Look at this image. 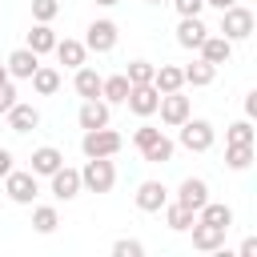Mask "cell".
<instances>
[{"label": "cell", "mask_w": 257, "mask_h": 257, "mask_svg": "<svg viewBox=\"0 0 257 257\" xmlns=\"http://www.w3.org/2000/svg\"><path fill=\"white\" fill-rule=\"evenodd\" d=\"M96 4H100V8H112V4H120V0H96Z\"/></svg>", "instance_id": "obj_42"}, {"label": "cell", "mask_w": 257, "mask_h": 257, "mask_svg": "<svg viewBox=\"0 0 257 257\" xmlns=\"http://www.w3.org/2000/svg\"><path fill=\"white\" fill-rule=\"evenodd\" d=\"M165 201H169V189L161 181H141L137 185V209L141 213H161Z\"/></svg>", "instance_id": "obj_11"}, {"label": "cell", "mask_w": 257, "mask_h": 257, "mask_svg": "<svg viewBox=\"0 0 257 257\" xmlns=\"http://www.w3.org/2000/svg\"><path fill=\"white\" fill-rule=\"evenodd\" d=\"M205 4H213V8H217V12H225V8H233V4H237V0H205Z\"/></svg>", "instance_id": "obj_41"}, {"label": "cell", "mask_w": 257, "mask_h": 257, "mask_svg": "<svg viewBox=\"0 0 257 257\" xmlns=\"http://www.w3.org/2000/svg\"><path fill=\"white\" fill-rule=\"evenodd\" d=\"M28 80H32V92L36 96H56V88H60V72L52 64H36V72Z\"/></svg>", "instance_id": "obj_22"}, {"label": "cell", "mask_w": 257, "mask_h": 257, "mask_svg": "<svg viewBox=\"0 0 257 257\" xmlns=\"http://www.w3.org/2000/svg\"><path fill=\"white\" fill-rule=\"evenodd\" d=\"M237 253H241V257H257V237H245Z\"/></svg>", "instance_id": "obj_38"}, {"label": "cell", "mask_w": 257, "mask_h": 257, "mask_svg": "<svg viewBox=\"0 0 257 257\" xmlns=\"http://www.w3.org/2000/svg\"><path fill=\"white\" fill-rule=\"evenodd\" d=\"M76 76H72V88H76V96H100V72L96 68H88V64H80V68H72Z\"/></svg>", "instance_id": "obj_23"}, {"label": "cell", "mask_w": 257, "mask_h": 257, "mask_svg": "<svg viewBox=\"0 0 257 257\" xmlns=\"http://www.w3.org/2000/svg\"><path fill=\"white\" fill-rule=\"evenodd\" d=\"M4 116H8V128H12V133H32V128L40 124L36 104H24V100H16V104H12Z\"/></svg>", "instance_id": "obj_16"}, {"label": "cell", "mask_w": 257, "mask_h": 257, "mask_svg": "<svg viewBox=\"0 0 257 257\" xmlns=\"http://www.w3.org/2000/svg\"><path fill=\"white\" fill-rule=\"evenodd\" d=\"M245 116H257V92L245 96Z\"/></svg>", "instance_id": "obj_40"}, {"label": "cell", "mask_w": 257, "mask_h": 257, "mask_svg": "<svg viewBox=\"0 0 257 257\" xmlns=\"http://www.w3.org/2000/svg\"><path fill=\"white\" fill-rule=\"evenodd\" d=\"M153 68L157 64H149V60H128V84H153Z\"/></svg>", "instance_id": "obj_32"}, {"label": "cell", "mask_w": 257, "mask_h": 257, "mask_svg": "<svg viewBox=\"0 0 257 257\" xmlns=\"http://www.w3.org/2000/svg\"><path fill=\"white\" fill-rule=\"evenodd\" d=\"M149 4H165V0H149Z\"/></svg>", "instance_id": "obj_44"}, {"label": "cell", "mask_w": 257, "mask_h": 257, "mask_svg": "<svg viewBox=\"0 0 257 257\" xmlns=\"http://www.w3.org/2000/svg\"><path fill=\"white\" fill-rule=\"evenodd\" d=\"M116 36H120L116 20H92L84 28V48L88 52H112L116 48Z\"/></svg>", "instance_id": "obj_7"}, {"label": "cell", "mask_w": 257, "mask_h": 257, "mask_svg": "<svg viewBox=\"0 0 257 257\" xmlns=\"http://www.w3.org/2000/svg\"><path fill=\"white\" fill-rule=\"evenodd\" d=\"M48 193H52L56 201H72V197L80 193V169H68V165H60V169L48 177Z\"/></svg>", "instance_id": "obj_9"}, {"label": "cell", "mask_w": 257, "mask_h": 257, "mask_svg": "<svg viewBox=\"0 0 257 257\" xmlns=\"http://www.w3.org/2000/svg\"><path fill=\"white\" fill-rule=\"evenodd\" d=\"M60 165H64V153H60L56 145H40V149L32 153V173H36V177H52Z\"/></svg>", "instance_id": "obj_19"}, {"label": "cell", "mask_w": 257, "mask_h": 257, "mask_svg": "<svg viewBox=\"0 0 257 257\" xmlns=\"http://www.w3.org/2000/svg\"><path fill=\"white\" fill-rule=\"evenodd\" d=\"M253 24H257V20H253V12H249L245 4H233V8H225V12H221V28H217V32H221L225 40H233V44H237V40H249V36H253Z\"/></svg>", "instance_id": "obj_3"}, {"label": "cell", "mask_w": 257, "mask_h": 257, "mask_svg": "<svg viewBox=\"0 0 257 257\" xmlns=\"http://www.w3.org/2000/svg\"><path fill=\"white\" fill-rule=\"evenodd\" d=\"M4 193H8V201H16V205H32V201H36V193H40L36 173H32V169H28V173L12 169V173L4 177Z\"/></svg>", "instance_id": "obj_6"}, {"label": "cell", "mask_w": 257, "mask_h": 257, "mask_svg": "<svg viewBox=\"0 0 257 257\" xmlns=\"http://www.w3.org/2000/svg\"><path fill=\"white\" fill-rule=\"evenodd\" d=\"M124 96H128V76H124V72H116V76H100V100H108V104H124Z\"/></svg>", "instance_id": "obj_24"}, {"label": "cell", "mask_w": 257, "mask_h": 257, "mask_svg": "<svg viewBox=\"0 0 257 257\" xmlns=\"http://www.w3.org/2000/svg\"><path fill=\"white\" fill-rule=\"evenodd\" d=\"M173 8H177L181 16H201V8H205V0H173Z\"/></svg>", "instance_id": "obj_36"}, {"label": "cell", "mask_w": 257, "mask_h": 257, "mask_svg": "<svg viewBox=\"0 0 257 257\" xmlns=\"http://www.w3.org/2000/svg\"><path fill=\"white\" fill-rule=\"evenodd\" d=\"M56 225H60V217H56L52 205H36V209H32V229H36V233L48 237V233H56Z\"/></svg>", "instance_id": "obj_30"}, {"label": "cell", "mask_w": 257, "mask_h": 257, "mask_svg": "<svg viewBox=\"0 0 257 257\" xmlns=\"http://www.w3.org/2000/svg\"><path fill=\"white\" fill-rule=\"evenodd\" d=\"M193 221H197V213H193V209H185V205H177V201H173V205L165 201V225H169L173 233H189V225H193Z\"/></svg>", "instance_id": "obj_28"}, {"label": "cell", "mask_w": 257, "mask_h": 257, "mask_svg": "<svg viewBox=\"0 0 257 257\" xmlns=\"http://www.w3.org/2000/svg\"><path fill=\"white\" fill-rule=\"evenodd\" d=\"M124 149V137L116 133V128H84V137H80V153L84 157H116Z\"/></svg>", "instance_id": "obj_2"}, {"label": "cell", "mask_w": 257, "mask_h": 257, "mask_svg": "<svg viewBox=\"0 0 257 257\" xmlns=\"http://www.w3.org/2000/svg\"><path fill=\"white\" fill-rule=\"evenodd\" d=\"M112 253H116V257H141V253H145V245H141V241H133V237H120V241L112 245Z\"/></svg>", "instance_id": "obj_34"}, {"label": "cell", "mask_w": 257, "mask_h": 257, "mask_svg": "<svg viewBox=\"0 0 257 257\" xmlns=\"http://www.w3.org/2000/svg\"><path fill=\"white\" fill-rule=\"evenodd\" d=\"M76 120H80V128H104V124H108V100H100V96H88V100L80 104Z\"/></svg>", "instance_id": "obj_15"}, {"label": "cell", "mask_w": 257, "mask_h": 257, "mask_svg": "<svg viewBox=\"0 0 257 257\" xmlns=\"http://www.w3.org/2000/svg\"><path fill=\"white\" fill-rule=\"evenodd\" d=\"M4 80H12V76H8V68H4V64H0V84H4Z\"/></svg>", "instance_id": "obj_43"}, {"label": "cell", "mask_w": 257, "mask_h": 257, "mask_svg": "<svg viewBox=\"0 0 257 257\" xmlns=\"http://www.w3.org/2000/svg\"><path fill=\"white\" fill-rule=\"evenodd\" d=\"M205 36H209V28H205L201 16H181V24H177V44L181 48H201Z\"/></svg>", "instance_id": "obj_14"}, {"label": "cell", "mask_w": 257, "mask_h": 257, "mask_svg": "<svg viewBox=\"0 0 257 257\" xmlns=\"http://www.w3.org/2000/svg\"><path fill=\"white\" fill-rule=\"evenodd\" d=\"M181 128V149H189V153H209L213 149V141H217V133H213V124L209 120H201V116H189L185 124H177Z\"/></svg>", "instance_id": "obj_4"}, {"label": "cell", "mask_w": 257, "mask_h": 257, "mask_svg": "<svg viewBox=\"0 0 257 257\" xmlns=\"http://www.w3.org/2000/svg\"><path fill=\"white\" fill-rule=\"evenodd\" d=\"M36 64H40V56H36L32 48H16V52H8V60H4V68H8L12 80H28V76L36 72Z\"/></svg>", "instance_id": "obj_12"}, {"label": "cell", "mask_w": 257, "mask_h": 257, "mask_svg": "<svg viewBox=\"0 0 257 257\" xmlns=\"http://www.w3.org/2000/svg\"><path fill=\"white\" fill-rule=\"evenodd\" d=\"M157 133H161V128H153V124H141V128L133 133V145H137V153H141V149H145V145H149Z\"/></svg>", "instance_id": "obj_35"}, {"label": "cell", "mask_w": 257, "mask_h": 257, "mask_svg": "<svg viewBox=\"0 0 257 257\" xmlns=\"http://www.w3.org/2000/svg\"><path fill=\"white\" fill-rule=\"evenodd\" d=\"M153 88L157 92H177V88H185V72L177 64H157L153 68Z\"/></svg>", "instance_id": "obj_21"}, {"label": "cell", "mask_w": 257, "mask_h": 257, "mask_svg": "<svg viewBox=\"0 0 257 257\" xmlns=\"http://www.w3.org/2000/svg\"><path fill=\"white\" fill-rule=\"evenodd\" d=\"M157 100H161V92H157L153 84H128V96H124L128 112H137V116H153V112H157Z\"/></svg>", "instance_id": "obj_10"}, {"label": "cell", "mask_w": 257, "mask_h": 257, "mask_svg": "<svg viewBox=\"0 0 257 257\" xmlns=\"http://www.w3.org/2000/svg\"><path fill=\"white\" fill-rule=\"evenodd\" d=\"M197 52H201V60H209V64H229V56H233V40H225V36L217 32V36H205Z\"/></svg>", "instance_id": "obj_17"}, {"label": "cell", "mask_w": 257, "mask_h": 257, "mask_svg": "<svg viewBox=\"0 0 257 257\" xmlns=\"http://www.w3.org/2000/svg\"><path fill=\"white\" fill-rule=\"evenodd\" d=\"M56 12H60V0H32V20L52 24V20H56Z\"/></svg>", "instance_id": "obj_33"}, {"label": "cell", "mask_w": 257, "mask_h": 257, "mask_svg": "<svg viewBox=\"0 0 257 257\" xmlns=\"http://www.w3.org/2000/svg\"><path fill=\"white\" fill-rule=\"evenodd\" d=\"M189 233H193V249H201V253H217V249H225V233H229V229L209 225V221H193Z\"/></svg>", "instance_id": "obj_8"}, {"label": "cell", "mask_w": 257, "mask_h": 257, "mask_svg": "<svg viewBox=\"0 0 257 257\" xmlns=\"http://www.w3.org/2000/svg\"><path fill=\"white\" fill-rule=\"evenodd\" d=\"M225 165L233 173H245L253 165V145H225Z\"/></svg>", "instance_id": "obj_29"}, {"label": "cell", "mask_w": 257, "mask_h": 257, "mask_svg": "<svg viewBox=\"0 0 257 257\" xmlns=\"http://www.w3.org/2000/svg\"><path fill=\"white\" fill-rule=\"evenodd\" d=\"M112 185H116L112 157H88L84 169H80V189H88V193H112Z\"/></svg>", "instance_id": "obj_1"}, {"label": "cell", "mask_w": 257, "mask_h": 257, "mask_svg": "<svg viewBox=\"0 0 257 257\" xmlns=\"http://www.w3.org/2000/svg\"><path fill=\"white\" fill-rule=\"evenodd\" d=\"M56 32H52V24H40V20H32V28H28V44L24 48H32L36 56H44V52H52L56 48Z\"/></svg>", "instance_id": "obj_20"}, {"label": "cell", "mask_w": 257, "mask_h": 257, "mask_svg": "<svg viewBox=\"0 0 257 257\" xmlns=\"http://www.w3.org/2000/svg\"><path fill=\"white\" fill-rule=\"evenodd\" d=\"M8 173H12V153L0 149V177H8Z\"/></svg>", "instance_id": "obj_39"}, {"label": "cell", "mask_w": 257, "mask_h": 257, "mask_svg": "<svg viewBox=\"0 0 257 257\" xmlns=\"http://www.w3.org/2000/svg\"><path fill=\"white\" fill-rule=\"evenodd\" d=\"M225 145H253V124H249V116H245V120H233V124L225 128Z\"/></svg>", "instance_id": "obj_31"}, {"label": "cell", "mask_w": 257, "mask_h": 257, "mask_svg": "<svg viewBox=\"0 0 257 257\" xmlns=\"http://www.w3.org/2000/svg\"><path fill=\"white\" fill-rule=\"evenodd\" d=\"M56 60L64 64V68H80L84 60H88V48H84V40H72V36H64V40H56Z\"/></svg>", "instance_id": "obj_18"}, {"label": "cell", "mask_w": 257, "mask_h": 257, "mask_svg": "<svg viewBox=\"0 0 257 257\" xmlns=\"http://www.w3.org/2000/svg\"><path fill=\"white\" fill-rule=\"evenodd\" d=\"M205 201H209V185H205L201 177H185V181H181V189H177V205H185V209H193V213H197Z\"/></svg>", "instance_id": "obj_13"}, {"label": "cell", "mask_w": 257, "mask_h": 257, "mask_svg": "<svg viewBox=\"0 0 257 257\" xmlns=\"http://www.w3.org/2000/svg\"><path fill=\"white\" fill-rule=\"evenodd\" d=\"M173 149H177V145H173L165 133H157V137H153V141L141 149V157H145L149 165H165V161H173Z\"/></svg>", "instance_id": "obj_25"}, {"label": "cell", "mask_w": 257, "mask_h": 257, "mask_svg": "<svg viewBox=\"0 0 257 257\" xmlns=\"http://www.w3.org/2000/svg\"><path fill=\"white\" fill-rule=\"evenodd\" d=\"M157 112H161V120H165L169 128H177V124H185V120L193 116V104H189V96L177 88V92H161Z\"/></svg>", "instance_id": "obj_5"}, {"label": "cell", "mask_w": 257, "mask_h": 257, "mask_svg": "<svg viewBox=\"0 0 257 257\" xmlns=\"http://www.w3.org/2000/svg\"><path fill=\"white\" fill-rule=\"evenodd\" d=\"M181 72H185V84H193V88H205V84H213V76H217V64H209V60H193V64H185Z\"/></svg>", "instance_id": "obj_26"}, {"label": "cell", "mask_w": 257, "mask_h": 257, "mask_svg": "<svg viewBox=\"0 0 257 257\" xmlns=\"http://www.w3.org/2000/svg\"><path fill=\"white\" fill-rule=\"evenodd\" d=\"M197 221H209V225L229 229V225H233V209H229V205H221V201H205V205L197 209Z\"/></svg>", "instance_id": "obj_27"}, {"label": "cell", "mask_w": 257, "mask_h": 257, "mask_svg": "<svg viewBox=\"0 0 257 257\" xmlns=\"http://www.w3.org/2000/svg\"><path fill=\"white\" fill-rule=\"evenodd\" d=\"M12 104H16V88H12V80H4V84H0V116H4Z\"/></svg>", "instance_id": "obj_37"}]
</instances>
